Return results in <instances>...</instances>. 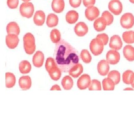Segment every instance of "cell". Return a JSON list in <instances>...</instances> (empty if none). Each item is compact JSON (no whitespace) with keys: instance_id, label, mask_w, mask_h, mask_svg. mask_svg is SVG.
<instances>
[{"instance_id":"6da1fadb","label":"cell","mask_w":134,"mask_h":113,"mask_svg":"<svg viewBox=\"0 0 134 113\" xmlns=\"http://www.w3.org/2000/svg\"><path fill=\"white\" fill-rule=\"evenodd\" d=\"M54 56L58 67L64 72H68L79 60L77 50L63 39L57 43Z\"/></svg>"},{"instance_id":"7a4b0ae2","label":"cell","mask_w":134,"mask_h":113,"mask_svg":"<svg viewBox=\"0 0 134 113\" xmlns=\"http://www.w3.org/2000/svg\"><path fill=\"white\" fill-rule=\"evenodd\" d=\"M24 47L26 54H32L35 51L36 45L35 37L31 33H26L23 37Z\"/></svg>"},{"instance_id":"3957f363","label":"cell","mask_w":134,"mask_h":113,"mask_svg":"<svg viewBox=\"0 0 134 113\" xmlns=\"http://www.w3.org/2000/svg\"><path fill=\"white\" fill-rule=\"evenodd\" d=\"M35 11L33 4L31 2H24L20 5L19 12L23 17L30 18L32 16Z\"/></svg>"},{"instance_id":"277c9868","label":"cell","mask_w":134,"mask_h":113,"mask_svg":"<svg viewBox=\"0 0 134 113\" xmlns=\"http://www.w3.org/2000/svg\"><path fill=\"white\" fill-rule=\"evenodd\" d=\"M104 44L98 38L92 40L90 44V49L92 54L95 56L101 54L104 50Z\"/></svg>"},{"instance_id":"5b68a950","label":"cell","mask_w":134,"mask_h":113,"mask_svg":"<svg viewBox=\"0 0 134 113\" xmlns=\"http://www.w3.org/2000/svg\"><path fill=\"white\" fill-rule=\"evenodd\" d=\"M120 24L124 28L129 29L134 25V16L132 14L127 13L123 15L120 19Z\"/></svg>"},{"instance_id":"8992f818","label":"cell","mask_w":134,"mask_h":113,"mask_svg":"<svg viewBox=\"0 0 134 113\" xmlns=\"http://www.w3.org/2000/svg\"><path fill=\"white\" fill-rule=\"evenodd\" d=\"M108 8L110 12L115 15L120 14L122 11V4L119 0H112L110 1Z\"/></svg>"},{"instance_id":"52a82bcc","label":"cell","mask_w":134,"mask_h":113,"mask_svg":"<svg viewBox=\"0 0 134 113\" xmlns=\"http://www.w3.org/2000/svg\"><path fill=\"white\" fill-rule=\"evenodd\" d=\"M19 42L18 35L10 33L8 34L5 37V44L10 49H14L18 46Z\"/></svg>"},{"instance_id":"ba28073f","label":"cell","mask_w":134,"mask_h":113,"mask_svg":"<svg viewBox=\"0 0 134 113\" xmlns=\"http://www.w3.org/2000/svg\"><path fill=\"white\" fill-rule=\"evenodd\" d=\"M120 56L119 52L116 50H110L107 52L106 55L107 61L109 64L115 65L119 62Z\"/></svg>"},{"instance_id":"9c48e42d","label":"cell","mask_w":134,"mask_h":113,"mask_svg":"<svg viewBox=\"0 0 134 113\" xmlns=\"http://www.w3.org/2000/svg\"><path fill=\"white\" fill-rule=\"evenodd\" d=\"M100 14L99 10L96 7L88 6L85 10V16L88 20L93 21L97 18Z\"/></svg>"},{"instance_id":"30bf717a","label":"cell","mask_w":134,"mask_h":113,"mask_svg":"<svg viewBox=\"0 0 134 113\" xmlns=\"http://www.w3.org/2000/svg\"><path fill=\"white\" fill-rule=\"evenodd\" d=\"M91 83V80L90 76L88 74H83L77 81V86L81 90L86 89L88 88Z\"/></svg>"},{"instance_id":"8fae6325","label":"cell","mask_w":134,"mask_h":113,"mask_svg":"<svg viewBox=\"0 0 134 113\" xmlns=\"http://www.w3.org/2000/svg\"><path fill=\"white\" fill-rule=\"evenodd\" d=\"M122 42L119 36L114 35L111 37L109 42V47L114 50H119L122 47Z\"/></svg>"},{"instance_id":"7c38bea8","label":"cell","mask_w":134,"mask_h":113,"mask_svg":"<svg viewBox=\"0 0 134 113\" xmlns=\"http://www.w3.org/2000/svg\"><path fill=\"white\" fill-rule=\"evenodd\" d=\"M88 26L84 22H79L75 26V32L79 37H83L88 33Z\"/></svg>"},{"instance_id":"4fadbf2b","label":"cell","mask_w":134,"mask_h":113,"mask_svg":"<svg viewBox=\"0 0 134 113\" xmlns=\"http://www.w3.org/2000/svg\"><path fill=\"white\" fill-rule=\"evenodd\" d=\"M44 59V54L40 51H37L33 56L32 62L34 65L37 67H40L43 65Z\"/></svg>"},{"instance_id":"5bb4252c","label":"cell","mask_w":134,"mask_h":113,"mask_svg":"<svg viewBox=\"0 0 134 113\" xmlns=\"http://www.w3.org/2000/svg\"><path fill=\"white\" fill-rule=\"evenodd\" d=\"M98 71L100 75L105 76L107 75L109 70V63L106 60H102L98 63Z\"/></svg>"},{"instance_id":"9a60e30c","label":"cell","mask_w":134,"mask_h":113,"mask_svg":"<svg viewBox=\"0 0 134 113\" xmlns=\"http://www.w3.org/2000/svg\"><path fill=\"white\" fill-rule=\"evenodd\" d=\"M19 84L20 88L22 90H28L31 87V78L29 76H23L19 79Z\"/></svg>"},{"instance_id":"2e32d148","label":"cell","mask_w":134,"mask_h":113,"mask_svg":"<svg viewBox=\"0 0 134 113\" xmlns=\"http://www.w3.org/2000/svg\"><path fill=\"white\" fill-rule=\"evenodd\" d=\"M83 67L82 65L80 63H77L75 64L74 66H72L70 70H69V74L71 76L74 78L79 77L80 75H81L83 72Z\"/></svg>"},{"instance_id":"e0dca14e","label":"cell","mask_w":134,"mask_h":113,"mask_svg":"<svg viewBox=\"0 0 134 113\" xmlns=\"http://www.w3.org/2000/svg\"><path fill=\"white\" fill-rule=\"evenodd\" d=\"M45 20V14L42 10H37L34 16L33 20L35 24L38 26L43 25Z\"/></svg>"},{"instance_id":"ac0fdd59","label":"cell","mask_w":134,"mask_h":113,"mask_svg":"<svg viewBox=\"0 0 134 113\" xmlns=\"http://www.w3.org/2000/svg\"><path fill=\"white\" fill-rule=\"evenodd\" d=\"M124 56L129 61L134 60V47L131 45H126L123 49Z\"/></svg>"},{"instance_id":"d6986e66","label":"cell","mask_w":134,"mask_h":113,"mask_svg":"<svg viewBox=\"0 0 134 113\" xmlns=\"http://www.w3.org/2000/svg\"><path fill=\"white\" fill-rule=\"evenodd\" d=\"M52 8L54 12L60 13L64 10L65 2L64 0H53Z\"/></svg>"},{"instance_id":"ffe728a7","label":"cell","mask_w":134,"mask_h":113,"mask_svg":"<svg viewBox=\"0 0 134 113\" xmlns=\"http://www.w3.org/2000/svg\"><path fill=\"white\" fill-rule=\"evenodd\" d=\"M6 31L8 34L14 33L18 35L20 33V28L16 22H10L7 25Z\"/></svg>"},{"instance_id":"44dd1931","label":"cell","mask_w":134,"mask_h":113,"mask_svg":"<svg viewBox=\"0 0 134 113\" xmlns=\"http://www.w3.org/2000/svg\"><path fill=\"white\" fill-rule=\"evenodd\" d=\"M107 25L106 20L102 17L96 19L93 24L94 29L97 31L104 30Z\"/></svg>"},{"instance_id":"7402d4cb","label":"cell","mask_w":134,"mask_h":113,"mask_svg":"<svg viewBox=\"0 0 134 113\" xmlns=\"http://www.w3.org/2000/svg\"><path fill=\"white\" fill-rule=\"evenodd\" d=\"M16 77L12 72L5 73V87L7 88H12L14 87L16 84Z\"/></svg>"},{"instance_id":"603a6c76","label":"cell","mask_w":134,"mask_h":113,"mask_svg":"<svg viewBox=\"0 0 134 113\" xmlns=\"http://www.w3.org/2000/svg\"><path fill=\"white\" fill-rule=\"evenodd\" d=\"M79 14L75 10H70L66 15L67 22L70 24H73L76 22L79 19Z\"/></svg>"},{"instance_id":"cb8c5ba5","label":"cell","mask_w":134,"mask_h":113,"mask_svg":"<svg viewBox=\"0 0 134 113\" xmlns=\"http://www.w3.org/2000/svg\"><path fill=\"white\" fill-rule=\"evenodd\" d=\"M31 65L28 61H22L19 65V71L23 74L29 73L31 70Z\"/></svg>"},{"instance_id":"d4e9b609","label":"cell","mask_w":134,"mask_h":113,"mask_svg":"<svg viewBox=\"0 0 134 113\" xmlns=\"http://www.w3.org/2000/svg\"><path fill=\"white\" fill-rule=\"evenodd\" d=\"M58 23V16L54 14L48 15L47 19L46 24L49 27H53L57 26Z\"/></svg>"},{"instance_id":"484cf974","label":"cell","mask_w":134,"mask_h":113,"mask_svg":"<svg viewBox=\"0 0 134 113\" xmlns=\"http://www.w3.org/2000/svg\"><path fill=\"white\" fill-rule=\"evenodd\" d=\"M102 85L104 91H113L114 90L115 84L112 80L107 77L103 80Z\"/></svg>"},{"instance_id":"4316f807","label":"cell","mask_w":134,"mask_h":113,"mask_svg":"<svg viewBox=\"0 0 134 113\" xmlns=\"http://www.w3.org/2000/svg\"><path fill=\"white\" fill-rule=\"evenodd\" d=\"M61 83L65 90H70L73 86V80L70 76L67 75L63 78Z\"/></svg>"},{"instance_id":"83f0119b","label":"cell","mask_w":134,"mask_h":113,"mask_svg":"<svg viewBox=\"0 0 134 113\" xmlns=\"http://www.w3.org/2000/svg\"><path fill=\"white\" fill-rule=\"evenodd\" d=\"M48 72L50 77L54 81H58L61 76V70L58 66L52 68Z\"/></svg>"},{"instance_id":"f1b7e54d","label":"cell","mask_w":134,"mask_h":113,"mask_svg":"<svg viewBox=\"0 0 134 113\" xmlns=\"http://www.w3.org/2000/svg\"><path fill=\"white\" fill-rule=\"evenodd\" d=\"M122 38L124 42L127 44L134 43V31H127L122 34Z\"/></svg>"},{"instance_id":"f546056e","label":"cell","mask_w":134,"mask_h":113,"mask_svg":"<svg viewBox=\"0 0 134 113\" xmlns=\"http://www.w3.org/2000/svg\"><path fill=\"white\" fill-rule=\"evenodd\" d=\"M108 77L112 80L115 85H117L120 81V74L117 70H112L109 72Z\"/></svg>"},{"instance_id":"4dcf8cb0","label":"cell","mask_w":134,"mask_h":113,"mask_svg":"<svg viewBox=\"0 0 134 113\" xmlns=\"http://www.w3.org/2000/svg\"><path fill=\"white\" fill-rule=\"evenodd\" d=\"M50 39L53 43H57L60 41V33L57 29L52 30L50 33Z\"/></svg>"},{"instance_id":"1f68e13d","label":"cell","mask_w":134,"mask_h":113,"mask_svg":"<svg viewBox=\"0 0 134 113\" xmlns=\"http://www.w3.org/2000/svg\"><path fill=\"white\" fill-rule=\"evenodd\" d=\"M80 56L84 63H89L91 62L92 57L89 52L86 49H83L81 52Z\"/></svg>"},{"instance_id":"d6a6232c","label":"cell","mask_w":134,"mask_h":113,"mask_svg":"<svg viewBox=\"0 0 134 113\" xmlns=\"http://www.w3.org/2000/svg\"><path fill=\"white\" fill-rule=\"evenodd\" d=\"M134 72L131 70H127L125 71L122 75L123 81L126 84H130V81Z\"/></svg>"},{"instance_id":"836d02e7","label":"cell","mask_w":134,"mask_h":113,"mask_svg":"<svg viewBox=\"0 0 134 113\" xmlns=\"http://www.w3.org/2000/svg\"><path fill=\"white\" fill-rule=\"evenodd\" d=\"M58 66L54 59L49 58L47 59L45 63V68L47 72L50 71L52 69Z\"/></svg>"},{"instance_id":"e575fe53","label":"cell","mask_w":134,"mask_h":113,"mask_svg":"<svg viewBox=\"0 0 134 113\" xmlns=\"http://www.w3.org/2000/svg\"><path fill=\"white\" fill-rule=\"evenodd\" d=\"M88 89L90 91H100L102 90V86L100 82L97 80H93Z\"/></svg>"},{"instance_id":"d590c367","label":"cell","mask_w":134,"mask_h":113,"mask_svg":"<svg viewBox=\"0 0 134 113\" xmlns=\"http://www.w3.org/2000/svg\"><path fill=\"white\" fill-rule=\"evenodd\" d=\"M102 17L106 20L107 26L111 25L113 22L114 17L113 15L108 11H104L102 14Z\"/></svg>"},{"instance_id":"8d00e7d4","label":"cell","mask_w":134,"mask_h":113,"mask_svg":"<svg viewBox=\"0 0 134 113\" xmlns=\"http://www.w3.org/2000/svg\"><path fill=\"white\" fill-rule=\"evenodd\" d=\"M19 0H7V4L9 8L15 9L18 7L19 5Z\"/></svg>"},{"instance_id":"74e56055","label":"cell","mask_w":134,"mask_h":113,"mask_svg":"<svg viewBox=\"0 0 134 113\" xmlns=\"http://www.w3.org/2000/svg\"><path fill=\"white\" fill-rule=\"evenodd\" d=\"M96 38L100 39L104 45H107L109 41V37L106 33H100L97 35Z\"/></svg>"},{"instance_id":"f35d334b","label":"cell","mask_w":134,"mask_h":113,"mask_svg":"<svg viewBox=\"0 0 134 113\" xmlns=\"http://www.w3.org/2000/svg\"><path fill=\"white\" fill-rule=\"evenodd\" d=\"M69 3L72 7H79L81 5V0H69Z\"/></svg>"},{"instance_id":"ab89813d","label":"cell","mask_w":134,"mask_h":113,"mask_svg":"<svg viewBox=\"0 0 134 113\" xmlns=\"http://www.w3.org/2000/svg\"><path fill=\"white\" fill-rule=\"evenodd\" d=\"M96 0H83V3L85 7L93 6L95 3Z\"/></svg>"},{"instance_id":"60d3db41","label":"cell","mask_w":134,"mask_h":113,"mask_svg":"<svg viewBox=\"0 0 134 113\" xmlns=\"http://www.w3.org/2000/svg\"><path fill=\"white\" fill-rule=\"evenodd\" d=\"M60 88V86L58 85H54L52 86L51 88L50 89L51 91H53V90H58V91H61Z\"/></svg>"},{"instance_id":"b9f144b4","label":"cell","mask_w":134,"mask_h":113,"mask_svg":"<svg viewBox=\"0 0 134 113\" xmlns=\"http://www.w3.org/2000/svg\"><path fill=\"white\" fill-rule=\"evenodd\" d=\"M130 84L132 86V87L134 88V73L132 76V78H131Z\"/></svg>"},{"instance_id":"7bdbcfd3","label":"cell","mask_w":134,"mask_h":113,"mask_svg":"<svg viewBox=\"0 0 134 113\" xmlns=\"http://www.w3.org/2000/svg\"><path fill=\"white\" fill-rule=\"evenodd\" d=\"M124 90H125V91L126 90V91H133L134 89H133L132 88H127L124 89Z\"/></svg>"},{"instance_id":"ee69618b","label":"cell","mask_w":134,"mask_h":113,"mask_svg":"<svg viewBox=\"0 0 134 113\" xmlns=\"http://www.w3.org/2000/svg\"><path fill=\"white\" fill-rule=\"evenodd\" d=\"M22 1L24 2H28L29 1H30L31 0H22Z\"/></svg>"},{"instance_id":"f6af8a7d","label":"cell","mask_w":134,"mask_h":113,"mask_svg":"<svg viewBox=\"0 0 134 113\" xmlns=\"http://www.w3.org/2000/svg\"><path fill=\"white\" fill-rule=\"evenodd\" d=\"M130 2L132 3H134V0H129Z\"/></svg>"}]
</instances>
